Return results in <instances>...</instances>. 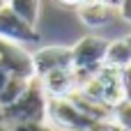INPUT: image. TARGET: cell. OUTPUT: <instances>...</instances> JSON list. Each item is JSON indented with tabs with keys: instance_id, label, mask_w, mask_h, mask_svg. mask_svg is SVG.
Wrapping results in <instances>:
<instances>
[{
	"instance_id": "cell-2",
	"label": "cell",
	"mask_w": 131,
	"mask_h": 131,
	"mask_svg": "<svg viewBox=\"0 0 131 131\" xmlns=\"http://www.w3.org/2000/svg\"><path fill=\"white\" fill-rule=\"evenodd\" d=\"M106 46H108V41L101 37H94V35H88L71 46V71H74L76 88L104 64Z\"/></svg>"
},
{
	"instance_id": "cell-8",
	"label": "cell",
	"mask_w": 131,
	"mask_h": 131,
	"mask_svg": "<svg viewBox=\"0 0 131 131\" xmlns=\"http://www.w3.org/2000/svg\"><path fill=\"white\" fill-rule=\"evenodd\" d=\"M46 97H67L76 83H74V71L71 69H53L39 78Z\"/></svg>"
},
{
	"instance_id": "cell-23",
	"label": "cell",
	"mask_w": 131,
	"mask_h": 131,
	"mask_svg": "<svg viewBox=\"0 0 131 131\" xmlns=\"http://www.w3.org/2000/svg\"><path fill=\"white\" fill-rule=\"evenodd\" d=\"M5 5H7V2H5V0H0V7H5Z\"/></svg>"
},
{
	"instance_id": "cell-17",
	"label": "cell",
	"mask_w": 131,
	"mask_h": 131,
	"mask_svg": "<svg viewBox=\"0 0 131 131\" xmlns=\"http://www.w3.org/2000/svg\"><path fill=\"white\" fill-rule=\"evenodd\" d=\"M115 122H97V124H92V127H88V129H78V131H115Z\"/></svg>"
},
{
	"instance_id": "cell-24",
	"label": "cell",
	"mask_w": 131,
	"mask_h": 131,
	"mask_svg": "<svg viewBox=\"0 0 131 131\" xmlns=\"http://www.w3.org/2000/svg\"><path fill=\"white\" fill-rule=\"evenodd\" d=\"M0 113H2V106H0ZM0 120H2V115H0Z\"/></svg>"
},
{
	"instance_id": "cell-5",
	"label": "cell",
	"mask_w": 131,
	"mask_h": 131,
	"mask_svg": "<svg viewBox=\"0 0 131 131\" xmlns=\"http://www.w3.org/2000/svg\"><path fill=\"white\" fill-rule=\"evenodd\" d=\"M32 69L35 78L53 69H71V46H44L32 53Z\"/></svg>"
},
{
	"instance_id": "cell-18",
	"label": "cell",
	"mask_w": 131,
	"mask_h": 131,
	"mask_svg": "<svg viewBox=\"0 0 131 131\" xmlns=\"http://www.w3.org/2000/svg\"><path fill=\"white\" fill-rule=\"evenodd\" d=\"M62 5H71V7H81V5H90V2H101V0H58Z\"/></svg>"
},
{
	"instance_id": "cell-13",
	"label": "cell",
	"mask_w": 131,
	"mask_h": 131,
	"mask_svg": "<svg viewBox=\"0 0 131 131\" xmlns=\"http://www.w3.org/2000/svg\"><path fill=\"white\" fill-rule=\"evenodd\" d=\"M113 122H115L117 129L131 131V104H129V101L120 104V106L113 111Z\"/></svg>"
},
{
	"instance_id": "cell-11",
	"label": "cell",
	"mask_w": 131,
	"mask_h": 131,
	"mask_svg": "<svg viewBox=\"0 0 131 131\" xmlns=\"http://www.w3.org/2000/svg\"><path fill=\"white\" fill-rule=\"evenodd\" d=\"M28 83H30V78H23V76H9L7 83H5V88L0 90V106H9L12 101H16V99L25 92Z\"/></svg>"
},
{
	"instance_id": "cell-6",
	"label": "cell",
	"mask_w": 131,
	"mask_h": 131,
	"mask_svg": "<svg viewBox=\"0 0 131 131\" xmlns=\"http://www.w3.org/2000/svg\"><path fill=\"white\" fill-rule=\"evenodd\" d=\"M97 78L101 81V101L108 108H117L124 104V92H122V81H120V69H113L108 64H101L97 71Z\"/></svg>"
},
{
	"instance_id": "cell-20",
	"label": "cell",
	"mask_w": 131,
	"mask_h": 131,
	"mask_svg": "<svg viewBox=\"0 0 131 131\" xmlns=\"http://www.w3.org/2000/svg\"><path fill=\"white\" fill-rule=\"evenodd\" d=\"M101 2H106V5L113 7V9H117V5H120V0H101Z\"/></svg>"
},
{
	"instance_id": "cell-4",
	"label": "cell",
	"mask_w": 131,
	"mask_h": 131,
	"mask_svg": "<svg viewBox=\"0 0 131 131\" xmlns=\"http://www.w3.org/2000/svg\"><path fill=\"white\" fill-rule=\"evenodd\" d=\"M0 64L7 69L9 76H23V78H35L32 69V53H28L21 44L0 39Z\"/></svg>"
},
{
	"instance_id": "cell-7",
	"label": "cell",
	"mask_w": 131,
	"mask_h": 131,
	"mask_svg": "<svg viewBox=\"0 0 131 131\" xmlns=\"http://www.w3.org/2000/svg\"><path fill=\"white\" fill-rule=\"evenodd\" d=\"M64 99H67L78 113H83L85 117H90V120H94V122H113V108H108V106L101 104V101H94V99L85 97L78 88H74Z\"/></svg>"
},
{
	"instance_id": "cell-3",
	"label": "cell",
	"mask_w": 131,
	"mask_h": 131,
	"mask_svg": "<svg viewBox=\"0 0 131 131\" xmlns=\"http://www.w3.org/2000/svg\"><path fill=\"white\" fill-rule=\"evenodd\" d=\"M0 39L25 46V44H37L41 37L35 25L25 23L9 5H5V7H0Z\"/></svg>"
},
{
	"instance_id": "cell-22",
	"label": "cell",
	"mask_w": 131,
	"mask_h": 131,
	"mask_svg": "<svg viewBox=\"0 0 131 131\" xmlns=\"http://www.w3.org/2000/svg\"><path fill=\"white\" fill-rule=\"evenodd\" d=\"M124 39H127V44H129V48H131V35H129V37H124Z\"/></svg>"
},
{
	"instance_id": "cell-19",
	"label": "cell",
	"mask_w": 131,
	"mask_h": 131,
	"mask_svg": "<svg viewBox=\"0 0 131 131\" xmlns=\"http://www.w3.org/2000/svg\"><path fill=\"white\" fill-rule=\"evenodd\" d=\"M7 78H9V74H7V69L0 64V90L5 88V83H7Z\"/></svg>"
},
{
	"instance_id": "cell-10",
	"label": "cell",
	"mask_w": 131,
	"mask_h": 131,
	"mask_svg": "<svg viewBox=\"0 0 131 131\" xmlns=\"http://www.w3.org/2000/svg\"><path fill=\"white\" fill-rule=\"evenodd\" d=\"M104 64L113 67V69H124L131 64V48L127 44V39H115L108 41L106 53H104Z\"/></svg>"
},
{
	"instance_id": "cell-16",
	"label": "cell",
	"mask_w": 131,
	"mask_h": 131,
	"mask_svg": "<svg viewBox=\"0 0 131 131\" xmlns=\"http://www.w3.org/2000/svg\"><path fill=\"white\" fill-rule=\"evenodd\" d=\"M117 12H120V16H122L127 23H131V0H120Z\"/></svg>"
},
{
	"instance_id": "cell-25",
	"label": "cell",
	"mask_w": 131,
	"mask_h": 131,
	"mask_svg": "<svg viewBox=\"0 0 131 131\" xmlns=\"http://www.w3.org/2000/svg\"><path fill=\"white\" fill-rule=\"evenodd\" d=\"M115 131H122V129H115Z\"/></svg>"
},
{
	"instance_id": "cell-15",
	"label": "cell",
	"mask_w": 131,
	"mask_h": 131,
	"mask_svg": "<svg viewBox=\"0 0 131 131\" xmlns=\"http://www.w3.org/2000/svg\"><path fill=\"white\" fill-rule=\"evenodd\" d=\"M120 81H122V92H124V101L131 104V64L120 69Z\"/></svg>"
},
{
	"instance_id": "cell-26",
	"label": "cell",
	"mask_w": 131,
	"mask_h": 131,
	"mask_svg": "<svg viewBox=\"0 0 131 131\" xmlns=\"http://www.w3.org/2000/svg\"><path fill=\"white\" fill-rule=\"evenodd\" d=\"M5 2H7V0H5Z\"/></svg>"
},
{
	"instance_id": "cell-1",
	"label": "cell",
	"mask_w": 131,
	"mask_h": 131,
	"mask_svg": "<svg viewBox=\"0 0 131 131\" xmlns=\"http://www.w3.org/2000/svg\"><path fill=\"white\" fill-rule=\"evenodd\" d=\"M46 92L39 83V78H30L25 92L12 101L9 106H2V122L5 124H21V122H46Z\"/></svg>"
},
{
	"instance_id": "cell-12",
	"label": "cell",
	"mask_w": 131,
	"mask_h": 131,
	"mask_svg": "<svg viewBox=\"0 0 131 131\" xmlns=\"http://www.w3.org/2000/svg\"><path fill=\"white\" fill-rule=\"evenodd\" d=\"M7 5L30 25H37L39 21V0H7Z\"/></svg>"
},
{
	"instance_id": "cell-9",
	"label": "cell",
	"mask_w": 131,
	"mask_h": 131,
	"mask_svg": "<svg viewBox=\"0 0 131 131\" xmlns=\"http://www.w3.org/2000/svg\"><path fill=\"white\" fill-rule=\"evenodd\" d=\"M111 16H113V7H108L106 2H90L78 7V18L88 28H101L111 21Z\"/></svg>"
},
{
	"instance_id": "cell-21",
	"label": "cell",
	"mask_w": 131,
	"mask_h": 131,
	"mask_svg": "<svg viewBox=\"0 0 131 131\" xmlns=\"http://www.w3.org/2000/svg\"><path fill=\"white\" fill-rule=\"evenodd\" d=\"M0 131H12V127H9V124H5V122L0 120Z\"/></svg>"
},
{
	"instance_id": "cell-14",
	"label": "cell",
	"mask_w": 131,
	"mask_h": 131,
	"mask_svg": "<svg viewBox=\"0 0 131 131\" xmlns=\"http://www.w3.org/2000/svg\"><path fill=\"white\" fill-rule=\"evenodd\" d=\"M12 131H58V129L48 127L46 122H21V124H12Z\"/></svg>"
}]
</instances>
